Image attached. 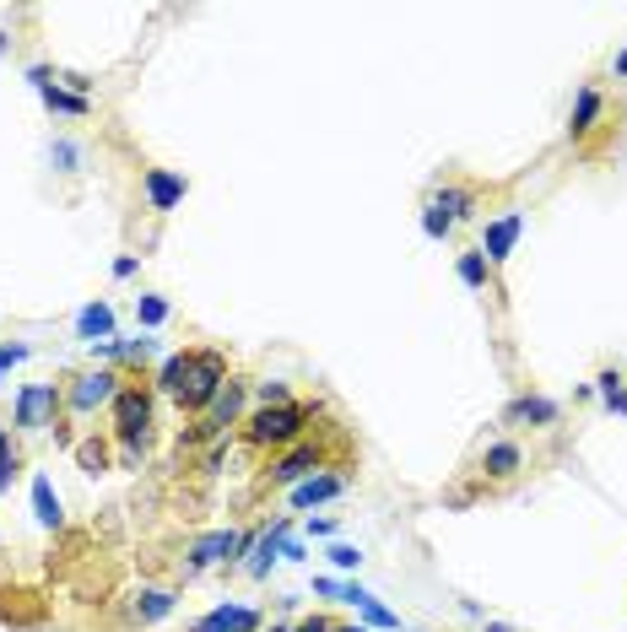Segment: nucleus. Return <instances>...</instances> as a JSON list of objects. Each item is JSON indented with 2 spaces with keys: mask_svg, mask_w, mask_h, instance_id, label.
Here are the masks:
<instances>
[{
  "mask_svg": "<svg viewBox=\"0 0 627 632\" xmlns=\"http://www.w3.org/2000/svg\"><path fill=\"white\" fill-rule=\"evenodd\" d=\"M303 427H309V406L287 400V406H260L244 422V438L255 449H287V443H303Z\"/></svg>",
  "mask_w": 627,
  "mask_h": 632,
  "instance_id": "f257e3e1",
  "label": "nucleus"
},
{
  "mask_svg": "<svg viewBox=\"0 0 627 632\" xmlns=\"http://www.w3.org/2000/svg\"><path fill=\"white\" fill-rule=\"evenodd\" d=\"M228 389V357L222 352H190V373H184L179 384V406L184 411H211V400Z\"/></svg>",
  "mask_w": 627,
  "mask_h": 632,
  "instance_id": "f03ea898",
  "label": "nucleus"
},
{
  "mask_svg": "<svg viewBox=\"0 0 627 632\" xmlns=\"http://www.w3.org/2000/svg\"><path fill=\"white\" fill-rule=\"evenodd\" d=\"M114 427H119V438H125V460H136L146 433H152V389H141V384L119 389L114 395Z\"/></svg>",
  "mask_w": 627,
  "mask_h": 632,
  "instance_id": "7ed1b4c3",
  "label": "nucleus"
},
{
  "mask_svg": "<svg viewBox=\"0 0 627 632\" xmlns=\"http://www.w3.org/2000/svg\"><path fill=\"white\" fill-rule=\"evenodd\" d=\"M249 551H255V535L211 530V535H200V541L190 546V573H206V568H217V562H238V557H249Z\"/></svg>",
  "mask_w": 627,
  "mask_h": 632,
  "instance_id": "20e7f679",
  "label": "nucleus"
},
{
  "mask_svg": "<svg viewBox=\"0 0 627 632\" xmlns=\"http://www.w3.org/2000/svg\"><path fill=\"white\" fill-rule=\"evenodd\" d=\"M60 384H22L17 389V427L22 433H44L55 427V411H60Z\"/></svg>",
  "mask_w": 627,
  "mask_h": 632,
  "instance_id": "39448f33",
  "label": "nucleus"
},
{
  "mask_svg": "<svg viewBox=\"0 0 627 632\" xmlns=\"http://www.w3.org/2000/svg\"><path fill=\"white\" fill-rule=\"evenodd\" d=\"M125 389V379H119L114 368H92V373H82V379L71 384V395H65V406L71 411H98V406H114V395Z\"/></svg>",
  "mask_w": 627,
  "mask_h": 632,
  "instance_id": "423d86ee",
  "label": "nucleus"
},
{
  "mask_svg": "<svg viewBox=\"0 0 627 632\" xmlns=\"http://www.w3.org/2000/svg\"><path fill=\"white\" fill-rule=\"evenodd\" d=\"M519 233H525V217H519V211H498V217L487 222V233H482L487 265H503V260H509L514 244H519Z\"/></svg>",
  "mask_w": 627,
  "mask_h": 632,
  "instance_id": "0eeeda50",
  "label": "nucleus"
},
{
  "mask_svg": "<svg viewBox=\"0 0 627 632\" xmlns=\"http://www.w3.org/2000/svg\"><path fill=\"white\" fill-rule=\"evenodd\" d=\"M319 470V443H298V449L292 454H282V460H271V470H265V476L276 481V487H298V481H309Z\"/></svg>",
  "mask_w": 627,
  "mask_h": 632,
  "instance_id": "6e6552de",
  "label": "nucleus"
},
{
  "mask_svg": "<svg viewBox=\"0 0 627 632\" xmlns=\"http://www.w3.org/2000/svg\"><path fill=\"white\" fill-rule=\"evenodd\" d=\"M28 82L38 87V98H44L55 114H71V119H87V114H92V98H82V92H71V87H55V82H49V71H44V65H33V71H28Z\"/></svg>",
  "mask_w": 627,
  "mask_h": 632,
  "instance_id": "1a4fd4ad",
  "label": "nucleus"
},
{
  "mask_svg": "<svg viewBox=\"0 0 627 632\" xmlns=\"http://www.w3.org/2000/svg\"><path fill=\"white\" fill-rule=\"evenodd\" d=\"M141 190H146V200H152V211H173L190 184H184L179 173H168V168H141Z\"/></svg>",
  "mask_w": 627,
  "mask_h": 632,
  "instance_id": "9d476101",
  "label": "nucleus"
},
{
  "mask_svg": "<svg viewBox=\"0 0 627 632\" xmlns=\"http://www.w3.org/2000/svg\"><path fill=\"white\" fill-rule=\"evenodd\" d=\"M255 627H260L255 605H217V611H206L190 632H255Z\"/></svg>",
  "mask_w": 627,
  "mask_h": 632,
  "instance_id": "9b49d317",
  "label": "nucleus"
},
{
  "mask_svg": "<svg viewBox=\"0 0 627 632\" xmlns=\"http://www.w3.org/2000/svg\"><path fill=\"white\" fill-rule=\"evenodd\" d=\"M346 492V476H336V470H325V476H309L292 487V508H314V503H330V497Z\"/></svg>",
  "mask_w": 627,
  "mask_h": 632,
  "instance_id": "f8f14e48",
  "label": "nucleus"
},
{
  "mask_svg": "<svg viewBox=\"0 0 627 632\" xmlns=\"http://www.w3.org/2000/svg\"><path fill=\"white\" fill-rule=\"evenodd\" d=\"M509 422H530V427H552L557 416H563V406L557 400H546V395H519V400H509Z\"/></svg>",
  "mask_w": 627,
  "mask_h": 632,
  "instance_id": "ddd939ff",
  "label": "nucleus"
},
{
  "mask_svg": "<svg viewBox=\"0 0 627 632\" xmlns=\"http://www.w3.org/2000/svg\"><path fill=\"white\" fill-rule=\"evenodd\" d=\"M600 109H606V98H600V87H579V98H573V114H568V136L584 141L595 130Z\"/></svg>",
  "mask_w": 627,
  "mask_h": 632,
  "instance_id": "4468645a",
  "label": "nucleus"
},
{
  "mask_svg": "<svg viewBox=\"0 0 627 632\" xmlns=\"http://www.w3.org/2000/svg\"><path fill=\"white\" fill-rule=\"evenodd\" d=\"M287 535H292V519H276L271 530H265L260 541H255V562H249V573H255V578H265V573H271V562L282 557Z\"/></svg>",
  "mask_w": 627,
  "mask_h": 632,
  "instance_id": "2eb2a0df",
  "label": "nucleus"
},
{
  "mask_svg": "<svg viewBox=\"0 0 627 632\" xmlns=\"http://www.w3.org/2000/svg\"><path fill=\"white\" fill-rule=\"evenodd\" d=\"M428 206H433V211H438V217H444L449 227H455V222H465V217H471L476 190H471V184H449V190H438V195L428 200Z\"/></svg>",
  "mask_w": 627,
  "mask_h": 632,
  "instance_id": "dca6fc26",
  "label": "nucleus"
},
{
  "mask_svg": "<svg viewBox=\"0 0 627 632\" xmlns=\"http://www.w3.org/2000/svg\"><path fill=\"white\" fill-rule=\"evenodd\" d=\"M519 465H525V454H519V443H487V454H482V470L492 481H509L519 476Z\"/></svg>",
  "mask_w": 627,
  "mask_h": 632,
  "instance_id": "f3484780",
  "label": "nucleus"
},
{
  "mask_svg": "<svg viewBox=\"0 0 627 632\" xmlns=\"http://www.w3.org/2000/svg\"><path fill=\"white\" fill-rule=\"evenodd\" d=\"M341 600L352 605V611H363L373 627H400V616H395V611H384V605H379V595H368V589H357V584H341Z\"/></svg>",
  "mask_w": 627,
  "mask_h": 632,
  "instance_id": "a211bd4d",
  "label": "nucleus"
},
{
  "mask_svg": "<svg viewBox=\"0 0 627 632\" xmlns=\"http://www.w3.org/2000/svg\"><path fill=\"white\" fill-rule=\"evenodd\" d=\"M76 330H82V341H109V330H114V308L109 303H87L82 314H76Z\"/></svg>",
  "mask_w": 627,
  "mask_h": 632,
  "instance_id": "6ab92c4d",
  "label": "nucleus"
},
{
  "mask_svg": "<svg viewBox=\"0 0 627 632\" xmlns=\"http://www.w3.org/2000/svg\"><path fill=\"white\" fill-rule=\"evenodd\" d=\"M244 395H249V384H228L217 400H211V427H233L238 422V411H244Z\"/></svg>",
  "mask_w": 627,
  "mask_h": 632,
  "instance_id": "aec40b11",
  "label": "nucleus"
},
{
  "mask_svg": "<svg viewBox=\"0 0 627 632\" xmlns=\"http://www.w3.org/2000/svg\"><path fill=\"white\" fill-rule=\"evenodd\" d=\"M33 514H38V524H49V530L65 519L60 514V497H55V481H49V476H33Z\"/></svg>",
  "mask_w": 627,
  "mask_h": 632,
  "instance_id": "412c9836",
  "label": "nucleus"
},
{
  "mask_svg": "<svg viewBox=\"0 0 627 632\" xmlns=\"http://www.w3.org/2000/svg\"><path fill=\"white\" fill-rule=\"evenodd\" d=\"M455 271H460V281H465L471 292H482L492 265H487V254H482V249H471V254H460V265H455Z\"/></svg>",
  "mask_w": 627,
  "mask_h": 632,
  "instance_id": "4be33fe9",
  "label": "nucleus"
},
{
  "mask_svg": "<svg viewBox=\"0 0 627 632\" xmlns=\"http://www.w3.org/2000/svg\"><path fill=\"white\" fill-rule=\"evenodd\" d=\"M168 611H173V595H168V589H141V600H136V616H141V622H163Z\"/></svg>",
  "mask_w": 627,
  "mask_h": 632,
  "instance_id": "5701e85b",
  "label": "nucleus"
},
{
  "mask_svg": "<svg viewBox=\"0 0 627 632\" xmlns=\"http://www.w3.org/2000/svg\"><path fill=\"white\" fill-rule=\"evenodd\" d=\"M184 373H190V352H168L163 373H157V389H163V395H179Z\"/></svg>",
  "mask_w": 627,
  "mask_h": 632,
  "instance_id": "b1692460",
  "label": "nucleus"
},
{
  "mask_svg": "<svg viewBox=\"0 0 627 632\" xmlns=\"http://www.w3.org/2000/svg\"><path fill=\"white\" fill-rule=\"evenodd\" d=\"M168 314H173V308H168V298H157V292H141V298H136V319H141V330H157Z\"/></svg>",
  "mask_w": 627,
  "mask_h": 632,
  "instance_id": "393cba45",
  "label": "nucleus"
},
{
  "mask_svg": "<svg viewBox=\"0 0 627 632\" xmlns=\"http://www.w3.org/2000/svg\"><path fill=\"white\" fill-rule=\"evenodd\" d=\"M17 443H11V433H0V492H11V481H17Z\"/></svg>",
  "mask_w": 627,
  "mask_h": 632,
  "instance_id": "a878e982",
  "label": "nucleus"
},
{
  "mask_svg": "<svg viewBox=\"0 0 627 632\" xmlns=\"http://www.w3.org/2000/svg\"><path fill=\"white\" fill-rule=\"evenodd\" d=\"M49 163H55L60 173H82V146H71V141H55V146H49Z\"/></svg>",
  "mask_w": 627,
  "mask_h": 632,
  "instance_id": "bb28decb",
  "label": "nucleus"
},
{
  "mask_svg": "<svg viewBox=\"0 0 627 632\" xmlns=\"http://www.w3.org/2000/svg\"><path fill=\"white\" fill-rule=\"evenodd\" d=\"M255 395H260V406H287L292 389H287L282 379H265V384H255Z\"/></svg>",
  "mask_w": 627,
  "mask_h": 632,
  "instance_id": "cd10ccee",
  "label": "nucleus"
},
{
  "mask_svg": "<svg viewBox=\"0 0 627 632\" xmlns=\"http://www.w3.org/2000/svg\"><path fill=\"white\" fill-rule=\"evenodd\" d=\"M152 352H157V341H146V335H136V341H119V357H125V362H146Z\"/></svg>",
  "mask_w": 627,
  "mask_h": 632,
  "instance_id": "c85d7f7f",
  "label": "nucleus"
},
{
  "mask_svg": "<svg viewBox=\"0 0 627 632\" xmlns=\"http://www.w3.org/2000/svg\"><path fill=\"white\" fill-rule=\"evenodd\" d=\"M330 562H336L341 573H352L357 562H363V551H357V546H330Z\"/></svg>",
  "mask_w": 627,
  "mask_h": 632,
  "instance_id": "c756f323",
  "label": "nucleus"
},
{
  "mask_svg": "<svg viewBox=\"0 0 627 632\" xmlns=\"http://www.w3.org/2000/svg\"><path fill=\"white\" fill-rule=\"evenodd\" d=\"M422 233H428V238H449V222L438 217L433 206H422Z\"/></svg>",
  "mask_w": 627,
  "mask_h": 632,
  "instance_id": "7c9ffc66",
  "label": "nucleus"
},
{
  "mask_svg": "<svg viewBox=\"0 0 627 632\" xmlns=\"http://www.w3.org/2000/svg\"><path fill=\"white\" fill-rule=\"evenodd\" d=\"M136 271H141V260H136V254H119V260H114V276H119V281H130Z\"/></svg>",
  "mask_w": 627,
  "mask_h": 632,
  "instance_id": "2f4dec72",
  "label": "nucleus"
},
{
  "mask_svg": "<svg viewBox=\"0 0 627 632\" xmlns=\"http://www.w3.org/2000/svg\"><path fill=\"white\" fill-rule=\"evenodd\" d=\"M292 632H330V622H325V616H309V622H298Z\"/></svg>",
  "mask_w": 627,
  "mask_h": 632,
  "instance_id": "473e14b6",
  "label": "nucleus"
},
{
  "mask_svg": "<svg viewBox=\"0 0 627 632\" xmlns=\"http://www.w3.org/2000/svg\"><path fill=\"white\" fill-rule=\"evenodd\" d=\"M309 535H336V519H309Z\"/></svg>",
  "mask_w": 627,
  "mask_h": 632,
  "instance_id": "72a5a7b5",
  "label": "nucleus"
},
{
  "mask_svg": "<svg viewBox=\"0 0 627 632\" xmlns=\"http://www.w3.org/2000/svg\"><path fill=\"white\" fill-rule=\"evenodd\" d=\"M611 71H617V76H622V82H627V49H622V55H617V65H611Z\"/></svg>",
  "mask_w": 627,
  "mask_h": 632,
  "instance_id": "f704fd0d",
  "label": "nucleus"
},
{
  "mask_svg": "<svg viewBox=\"0 0 627 632\" xmlns=\"http://www.w3.org/2000/svg\"><path fill=\"white\" fill-rule=\"evenodd\" d=\"M487 632H514L509 622H487Z\"/></svg>",
  "mask_w": 627,
  "mask_h": 632,
  "instance_id": "c9c22d12",
  "label": "nucleus"
},
{
  "mask_svg": "<svg viewBox=\"0 0 627 632\" xmlns=\"http://www.w3.org/2000/svg\"><path fill=\"white\" fill-rule=\"evenodd\" d=\"M330 632H363V627H330Z\"/></svg>",
  "mask_w": 627,
  "mask_h": 632,
  "instance_id": "e433bc0d",
  "label": "nucleus"
}]
</instances>
